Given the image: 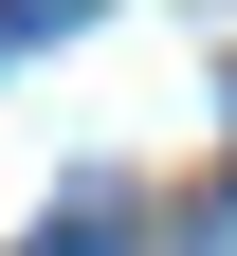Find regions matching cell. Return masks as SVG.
<instances>
[{
  "instance_id": "1",
  "label": "cell",
  "mask_w": 237,
  "mask_h": 256,
  "mask_svg": "<svg viewBox=\"0 0 237 256\" xmlns=\"http://www.w3.org/2000/svg\"><path fill=\"white\" fill-rule=\"evenodd\" d=\"M91 0H0V55H37V37H73Z\"/></svg>"
},
{
  "instance_id": "2",
  "label": "cell",
  "mask_w": 237,
  "mask_h": 256,
  "mask_svg": "<svg viewBox=\"0 0 237 256\" xmlns=\"http://www.w3.org/2000/svg\"><path fill=\"white\" fill-rule=\"evenodd\" d=\"M201 256H237V183H219V202H201Z\"/></svg>"
},
{
  "instance_id": "3",
  "label": "cell",
  "mask_w": 237,
  "mask_h": 256,
  "mask_svg": "<svg viewBox=\"0 0 237 256\" xmlns=\"http://www.w3.org/2000/svg\"><path fill=\"white\" fill-rule=\"evenodd\" d=\"M55 256H110V238H91V220H73V238H55Z\"/></svg>"
}]
</instances>
